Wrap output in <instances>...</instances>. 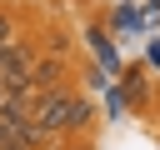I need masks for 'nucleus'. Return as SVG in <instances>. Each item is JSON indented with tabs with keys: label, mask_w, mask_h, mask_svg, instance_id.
<instances>
[{
	"label": "nucleus",
	"mask_w": 160,
	"mask_h": 150,
	"mask_svg": "<svg viewBox=\"0 0 160 150\" xmlns=\"http://www.w3.org/2000/svg\"><path fill=\"white\" fill-rule=\"evenodd\" d=\"M85 120H90V105L70 95V120H65V130H70V125H85Z\"/></svg>",
	"instance_id": "nucleus-3"
},
{
	"label": "nucleus",
	"mask_w": 160,
	"mask_h": 150,
	"mask_svg": "<svg viewBox=\"0 0 160 150\" xmlns=\"http://www.w3.org/2000/svg\"><path fill=\"white\" fill-rule=\"evenodd\" d=\"M30 85H40V90H55V85H60V60H35V70H30Z\"/></svg>",
	"instance_id": "nucleus-2"
},
{
	"label": "nucleus",
	"mask_w": 160,
	"mask_h": 150,
	"mask_svg": "<svg viewBox=\"0 0 160 150\" xmlns=\"http://www.w3.org/2000/svg\"><path fill=\"white\" fill-rule=\"evenodd\" d=\"M10 40H15V25H10V15L0 10V45H10Z\"/></svg>",
	"instance_id": "nucleus-4"
},
{
	"label": "nucleus",
	"mask_w": 160,
	"mask_h": 150,
	"mask_svg": "<svg viewBox=\"0 0 160 150\" xmlns=\"http://www.w3.org/2000/svg\"><path fill=\"white\" fill-rule=\"evenodd\" d=\"M30 115H35V125H40L45 135H50V130H65V120H70V90H60V85L45 90V95L35 100Z\"/></svg>",
	"instance_id": "nucleus-1"
}]
</instances>
